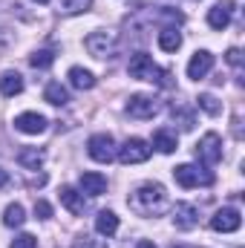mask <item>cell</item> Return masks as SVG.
Segmentation results:
<instances>
[{"label": "cell", "mask_w": 245, "mask_h": 248, "mask_svg": "<svg viewBox=\"0 0 245 248\" xmlns=\"http://www.w3.org/2000/svg\"><path fill=\"white\" fill-rule=\"evenodd\" d=\"M136 248H156V246H153V243H147V240H141V243H138Z\"/></svg>", "instance_id": "33"}, {"label": "cell", "mask_w": 245, "mask_h": 248, "mask_svg": "<svg viewBox=\"0 0 245 248\" xmlns=\"http://www.w3.org/2000/svg\"><path fill=\"white\" fill-rule=\"evenodd\" d=\"M173 222H176V228L190 231V228L199 222L196 208H193V205H187V202H176V208H173Z\"/></svg>", "instance_id": "13"}, {"label": "cell", "mask_w": 245, "mask_h": 248, "mask_svg": "<svg viewBox=\"0 0 245 248\" xmlns=\"http://www.w3.org/2000/svg\"><path fill=\"white\" fill-rule=\"evenodd\" d=\"M159 46H162L165 52H176V49L182 46V35L176 32V26H165V29L159 32Z\"/></svg>", "instance_id": "19"}, {"label": "cell", "mask_w": 245, "mask_h": 248, "mask_svg": "<svg viewBox=\"0 0 245 248\" xmlns=\"http://www.w3.org/2000/svg\"><path fill=\"white\" fill-rule=\"evenodd\" d=\"M17 162H20L23 168H29V170H38V168L44 165V153H41L38 147H23V150L17 153Z\"/></svg>", "instance_id": "22"}, {"label": "cell", "mask_w": 245, "mask_h": 248, "mask_svg": "<svg viewBox=\"0 0 245 248\" xmlns=\"http://www.w3.org/2000/svg\"><path fill=\"white\" fill-rule=\"evenodd\" d=\"M61 205L69 211V214H84V193H78L75 187H69V185H63L61 187Z\"/></svg>", "instance_id": "15"}, {"label": "cell", "mask_w": 245, "mask_h": 248, "mask_svg": "<svg viewBox=\"0 0 245 248\" xmlns=\"http://www.w3.org/2000/svg\"><path fill=\"white\" fill-rule=\"evenodd\" d=\"M6 182H9V173H6V170H3V168H0V187L6 185Z\"/></svg>", "instance_id": "32"}, {"label": "cell", "mask_w": 245, "mask_h": 248, "mask_svg": "<svg viewBox=\"0 0 245 248\" xmlns=\"http://www.w3.org/2000/svg\"><path fill=\"white\" fill-rule=\"evenodd\" d=\"M196 159L202 165H216L222 159V139L216 133H205L196 144Z\"/></svg>", "instance_id": "7"}, {"label": "cell", "mask_w": 245, "mask_h": 248, "mask_svg": "<svg viewBox=\"0 0 245 248\" xmlns=\"http://www.w3.org/2000/svg\"><path fill=\"white\" fill-rule=\"evenodd\" d=\"M9 248H38V240L32 234H20V237H15V243Z\"/></svg>", "instance_id": "27"}, {"label": "cell", "mask_w": 245, "mask_h": 248, "mask_svg": "<svg viewBox=\"0 0 245 248\" xmlns=\"http://www.w3.org/2000/svg\"><path fill=\"white\" fill-rule=\"evenodd\" d=\"M15 127H17L20 133H26V136H38V133L46 130V119H44L41 113H20V116L15 119Z\"/></svg>", "instance_id": "12"}, {"label": "cell", "mask_w": 245, "mask_h": 248, "mask_svg": "<svg viewBox=\"0 0 245 248\" xmlns=\"http://www.w3.org/2000/svg\"><path fill=\"white\" fill-rule=\"evenodd\" d=\"M0 93H3L6 98L20 95V93H23V78H20L17 72H3V75H0Z\"/></svg>", "instance_id": "16"}, {"label": "cell", "mask_w": 245, "mask_h": 248, "mask_svg": "<svg viewBox=\"0 0 245 248\" xmlns=\"http://www.w3.org/2000/svg\"><path fill=\"white\" fill-rule=\"evenodd\" d=\"M35 3H41V6H46V3H49V0H35Z\"/></svg>", "instance_id": "35"}, {"label": "cell", "mask_w": 245, "mask_h": 248, "mask_svg": "<svg viewBox=\"0 0 245 248\" xmlns=\"http://www.w3.org/2000/svg\"><path fill=\"white\" fill-rule=\"evenodd\" d=\"M127 113L133 116V119H153L156 113H159V104H156V98L153 95H130V101H127Z\"/></svg>", "instance_id": "9"}, {"label": "cell", "mask_w": 245, "mask_h": 248, "mask_svg": "<svg viewBox=\"0 0 245 248\" xmlns=\"http://www.w3.org/2000/svg\"><path fill=\"white\" fill-rule=\"evenodd\" d=\"M116 44H119L116 32H92L84 41V46H87V52L92 58H113L116 55Z\"/></svg>", "instance_id": "4"}, {"label": "cell", "mask_w": 245, "mask_h": 248, "mask_svg": "<svg viewBox=\"0 0 245 248\" xmlns=\"http://www.w3.org/2000/svg\"><path fill=\"white\" fill-rule=\"evenodd\" d=\"M196 101H199V107H202V110H205L208 116H219V110H222V104H219V101H216V98H214L211 93H202V95H199Z\"/></svg>", "instance_id": "24"}, {"label": "cell", "mask_w": 245, "mask_h": 248, "mask_svg": "<svg viewBox=\"0 0 245 248\" xmlns=\"http://www.w3.org/2000/svg\"><path fill=\"white\" fill-rule=\"evenodd\" d=\"M225 58H228V63H231V66H237V69H240V63H243V58H240V49H228V55H225Z\"/></svg>", "instance_id": "31"}, {"label": "cell", "mask_w": 245, "mask_h": 248, "mask_svg": "<svg viewBox=\"0 0 245 248\" xmlns=\"http://www.w3.org/2000/svg\"><path fill=\"white\" fill-rule=\"evenodd\" d=\"M231 15H234V0H219L211 12H208V26L211 29H225L231 23Z\"/></svg>", "instance_id": "10"}, {"label": "cell", "mask_w": 245, "mask_h": 248, "mask_svg": "<svg viewBox=\"0 0 245 248\" xmlns=\"http://www.w3.org/2000/svg\"><path fill=\"white\" fill-rule=\"evenodd\" d=\"M127 72H130V78H138V81H153V84H159V87H173V81H170V75L165 72V69H159L150 55H144V52H136L133 58H130V66H127Z\"/></svg>", "instance_id": "2"}, {"label": "cell", "mask_w": 245, "mask_h": 248, "mask_svg": "<svg viewBox=\"0 0 245 248\" xmlns=\"http://www.w3.org/2000/svg\"><path fill=\"white\" fill-rule=\"evenodd\" d=\"M35 217H38V219H49V217H52V205L44 202V199H38V202H35Z\"/></svg>", "instance_id": "28"}, {"label": "cell", "mask_w": 245, "mask_h": 248, "mask_svg": "<svg viewBox=\"0 0 245 248\" xmlns=\"http://www.w3.org/2000/svg\"><path fill=\"white\" fill-rule=\"evenodd\" d=\"M170 248H196V246H170Z\"/></svg>", "instance_id": "34"}, {"label": "cell", "mask_w": 245, "mask_h": 248, "mask_svg": "<svg viewBox=\"0 0 245 248\" xmlns=\"http://www.w3.org/2000/svg\"><path fill=\"white\" fill-rule=\"evenodd\" d=\"M240 225H243V217L237 208H222L211 217V228L219 234H234V231H240Z\"/></svg>", "instance_id": "8"}, {"label": "cell", "mask_w": 245, "mask_h": 248, "mask_svg": "<svg viewBox=\"0 0 245 248\" xmlns=\"http://www.w3.org/2000/svg\"><path fill=\"white\" fill-rule=\"evenodd\" d=\"M92 0H61V12L63 15H78V12H87Z\"/></svg>", "instance_id": "26"}, {"label": "cell", "mask_w": 245, "mask_h": 248, "mask_svg": "<svg viewBox=\"0 0 245 248\" xmlns=\"http://www.w3.org/2000/svg\"><path fill=\"white\" fill-rule=\"evenodd\" d=\"M72 248H107V246H104L101 240H92V237H87V234H84V237H78V240H75V246H72Z\"/></svg>", "instance_id": "29"}, {"label": "cell", "mask_w": 245, "mask_h": 248, "mask_svg": "<svg viewBox=\"0 0 245 248\" xmlns=\"http://www.w3.org/2000/svg\"><path fill=\"white\" fill-rule=\"evenodd\" d=\"M173 119H179L182 130H193V113H184V110H173Z\"/></svg>", "instance_id": "30"}, {"label": "cell", "mask_w": 245, "mask_h": 248, "mask_svg": "<svg viewBox=\"0 0 245 248\" xmlns=\"http://www.w3.org/2000/svg\"><path fill=\"white\" fill-rule=\"evenodd\" d=\"M130 208L138 217H159L168 211V190L159 182H147V185L136 187L130 196Z\"/></svg>", "instance_id": "1"}, {"label": "cell", "mask_w": 245, "mask_h": 248, "mask_svg": "<svg viewBox=\"0 0 245 248\" xmlns=\"http://www.w3.org/2000/svg\"><path fill=\"white\" fill-rule=\"evenodd\" d=\"M119 162L122 165H141L150 159V144L144 139H127L122 147H119Z\"/></svg>", "instance_id": "6"}, {"label": "cell", "mask_w": 245, "mask_h": 248, "mask_svg": "<svg viewBox=\"0 0 245 248\" xmlns=\"http://www.w3.org/2000/svg\"><path fill=\"white\" fill-rule=\"evenodd\" d=\"M52 61H55V52H49V49H41V52H35L29 58V63L35 69H46V66H52Z\"/></svg>", "instance_id": "25"}, {"label": "cell", "mask_w": 245, "mask_h": 248, "mask_svg": "<svg viewBox=\"0 0 245 248\" xmlns=\"http://www.w3.org/2000/svg\"><path fill=\"white\" fill-rule=\"evenodd\" d=\"M211 69H214V55H211L208 49H199V52L190 58V63H187V78L199 81V78H205Z\"/></svg>", "instance_id": "11"}, {"label": "cell", "mask_w": 245, "mask_h": 248, "mask_svg": "<svg viewBox=\"0 0 245 248\" xmlns=\"http://www.w3.org/2000/svg\"><path fill=\"white\" fill-rule=\"evenodd\" d=\"M153 147H156L159 153H173V150H176V136L162 127V130L153 133Z\"/></svg>", "instance_id": "21"}, {"label": "cell", "mask_w": 245, "mask_h": 248, "mask_svg": "<svg viewBox=\"0 0 245 248\" xmlns=\"http://www.w3.org/2000/svg\"><path fill=\"white\" fill-rule=\"evenodd\" d=\"M69 84L75 90H92L95 87V75L90 69H84V66H72L69 69Z\"/></svg>", "instance_id": "17"}, {"label": "cell", "mask_w": 245, "mask_h": 248, "mask_svg": "<svg viewBox=\"0 0 245 248\" xmlns=\"http://www.w3.org/2000/svg\"><path fill=\"white\" fill-rule=\"evenodd\" d=\"M95 231H98L101 237H113V234L119 231V217H116L113 211H101V214L95 217Z\"/></svg>", "instance_id": "18"}, {"label": "cell", "mask_w": 245, "mask_h": 248, "mask_svg": "<svg viewBox=\"0 0 245 248\" xmlns=\"http://www.w3.org/2000/svg\"><path fill=\"white\" fill-rule=\"evenodd\" d=\"M173 179L179 182L182 187H208L214 185V173L211 170H205V168H196V165H179L176 170H173Z\"/></svg>", "instance_id": "3"}, {"label": "cell", "mask_w": 245, "mask_h": 248, "mask_svg": "<svg viewBox=\"0 0 245 248\" xmlns=\"http://www.w3.org/2000/svg\"><path fill=\"white\" fill-rule=\"evenodd\" d=\"M81 190H84L87 196H101V193L107 190V176H101V173H95V170L81 173Z\"/></svg>", "instance_id": "14"}, {"label": "cell", "mask_w": 245, "mask_h": 248, "mask_svg": "<svg viewBox=\"0 0 245 248\" xmlns=\"http://www.w3.org/2000/svg\"><path fill=\"white\" fill-rule=\"evenodd\" d=\"M3 222L9 225V228H20L23 222H26V214H23V205H9L6 208V214H3Z\"/></svg>", "instance_id": "23"}, {"label": "cell", "mask_w": 245, "mask_h": 248, "mask_svg": "<svg viewBox=\"0 0 245 248\" xmlns=\"http://www.w3.org/2000/svg\"><path fill=\"white\" fill-rule=\"evenodd\" d=\"M44 98H46L49 104H55V107H63V104L69 101V93H66V87H63L61 81H52V84H46Z\"/></svg>", "instance_id": "20"}, {"label": "cell", "mask_w": 245, "mask_h": 248, "mask_svg": "<svg viewBox=\"0 0 245 248\" xmlns=\"http://www.w3.org/2000/svg\"><path fill=\"white\" fill-rule=\"evenodd\" d=\"M87 150H90V156H92L95 162H101V165H110V162L116 159V141H113L110 133H95V136L87 141Z\"/></svg>", "instance_id": "5"}]
</instances>
